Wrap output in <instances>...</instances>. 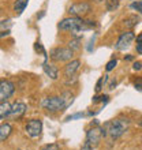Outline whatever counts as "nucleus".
I'll return each instance as SVG.
<instances>
[{"mask_svg": "<svg viewBox=\"0 0 142 150\" xmlns=\"http://www.w3.org/2000/svg\"><path fill=\"white\" fill-rule=\"evenodd\" d=\"M97 25L94 23V21H85L83 18H78V16H68L64 18L59 22L58 28L63 32H71L72 34H78V33L86 32L90 29L96 28Z\"/></svg>", "mask_w": 142, "mask_h": 150, "instance_id": "obj_1", "label": "nucleus"}, {"mask_svg": "<svg viewBox=\"0 0 142 150\" xmlns=\"http://www.w3.org/2000/svg\"><path fill=\"white\" fill-rule=\"evenodd\" d=\"M74 100V96L68 93V91H64L62 96H53V97H47L41 101V107L48 112H59L63 111L72 103Z\"/></svg>", "mask_w": 142, "mask_h": 150, "instance_id": "obj_2", "label": "nucleus"}, {"mask_svg": "<svg viewBox=\"0 0 142 150\" xmlns=\"http://www.w3.org/2000/svg\"><path fill=\"white\" fill-rule=\"evenodd\" d=\"M129 124H130L129 119H123V117L114 119V120L105 123V124L101 127V128H103V137L109 135L112 139H119L129 130Z\"/></svg>", "mask_w": 142, "mask_h": 150, "instance_id": "obj_3", "label": "nucleus"}, {"mask_svg": "<svg viewBox=\"0 0 142 150\" xmlns=\"http://www.w3.org/2000/svg\"><path fill=\"white\" fill-rule=\"evenodd\" d=\"M103 138V128L99 126L97 122H93L90 124V128L86 131V145L94 147L100 143Z\"/></svg>", "mask_w": 142, "mask_h": 150, "instance_id": "obj_4", "label": "nucleus"}, {"mask_svg": "<svg viewBox=\"0 0 142 150\" xmlns=\"http://www.w3.org/2000/svg\"><path fill=\"white\" fill-rule=\"evenodd\" d=\"M51 59L53 62L62 63V62H70L74 57V51L68 47H59V48H53L51 51Z\"/></svg>", "mask_w": 142, "mask_h": 150, "instance_id": "obj_5", "label": "nucleus"}, {"mask_svg": "<svg viewBox=\"0 0 142 150\" xmlns=\"http://www.w3.org/2000/svg\"><path fill=\"white\" fill-rule=\"evenodd\" d=\"M92 11V4L87 1H77L72 3L68 7V14L71 16H78V18H83Z\"/></svg>", "mask_w": 142, "mask_h": 150, "instance_id": "obj_6", "label": "nucleus"}, {"mask_svg": "<svg viewBox=\"0 0 142 150\" xmlns=\"http://www.w3.org/2000/svg\"><path fill=\"white\" fill-rule=\"evenodd\" d=\"M25 130L30 138H38L41 135V131H43V122L40 119H32L30 122H28Z\"/></svg>", "mask_w": 142, "mask_h": 150, "instance_id": "obj_7", "label": "nucleus"}, {"mask_svg": "<svg viewBox=\"0 0 142 150\" xmlns=\"http://www.w3.org/2000/svg\"><path fill=\"white\" fill-rule=\"evenodd\" d=\"M134 38H135V36L133 32H124L122 36L118 38L116 44H115V49H116V51H126L127 48L133 44Z\"/></svg>", "mask_w": 142, "mask_h": 150, "instance_id": "obj_8", "label": "nucleus"}, {"mask_svg": "<svg viewBox=\"0 0 142 150\" xmlns=\"http://www.w3.org/2000/svg\"><path fill=\"white\" fill-rule=\"evenodd\" d=\"M14 90H15V85L11 81H8V79L1 81L0 82V103L7 101V98H10L14 94Z\"/></svg>", "mask_w": 142, "mask_h": 150, "instance_id": "obj_9", "label": "nucleus"}, {"mask_svg": "<svg viewBox=\"0 0 142 150\" xmlns=\"http://www.w3.org/2000/svg\"><path fill=\"white\" fill-rule=\"evenodd\" d=\"M26 109H28L26 104L15 103L14 105H11V112H10V115H8V117L14 119V120H15V119L18 120V119H21L25 113H26Z\"/></svg>", "mask_w": 142, "mask_h": 150, "instance_id": "obj_10", "label": "nucleus"}, {"mask_svg": "<svg viewBox=\"0 0 142 150\" xmlns=\"http://www.w3.org/2000/svg\"><path fill=\"white\" fill-rule=\"evenodd\" d=\"M81 67V60L79 59H74V60H70L67 64H66V67H64V75L66 76H72L75 75V72L79 70Z\"/></svg>", "mask_w": 142, "mask_h": 150, "instance_id": "obj_11", "label": "nucleus"}, {"mask_svg": "<svg viewBox=\"0 0 142 150\" xmlns=\"http://www.w3.org/2000/svg\"><path fill=\"white\" fill-rule=\"evenodd\" d=\"M43 68H44V72L49 76L51 79H58L59 78V70L55 67V66H52V64H48V63H44V66H43Z\"/></svg>", "mask_w": 142, "mask_h": 150, "instance_id": "obj_12", "label": "nucleus"}, {"mask_svg": "<svg viewBox=\"0 0 142 150\" xmlns=\"http://www.w3.org/2000/svg\"><path fill=\"white\" fill-rule=\"evenodd\" d=\"M12 132V127L10 123H3V124H0V142H3L6 139L11 135Z\"/></svg>", "mask_w": 142, "mask_h": 150, "instance_id": "obj_13", "label": "nucleus"}, {"mask_svg": "<svg viewBox=\"0 0 142 150\" xmlns=\"http://www.w3.org/2000/svg\"><path fill=\"white\" fill-rule=\"evenodd\" d=\"M10 112H11V104L7 103V101L0 103V120H1V119L8 117Z\"/></svg>", "mask_w": 142, "mask_h": 150, "instance_id": "obj_14", "label": "nucleus"}, {"mask_svg": "<svg viewBox=\"0 0 142 150\" xmlns=\"http://www.w3.org/2000/svg\"><path fill=\"white\" fill-rule=\"evenodd\" d=\"M138 16H135V15H131V16H127L126 19L123 21V25H124V28L127 29H133L137 26V23H138Z\"/></svg>", "mask_w": 142, "mask_h": 150, "instance_id": "obj_15", "label": "nucleus"}, {"mask_svg": "<svg viewBox=\"0 0 142 150\" xmlns=\"http://www.w3.org/2000/svg\"><path fill=\"white\" fill-rule=\"evenodd\" d=\"M29 0H16L15 4H14V11L16 14H22L25 11V8L28 7Z\"/></svg>", "mask_w": 142, "mask_h": 150, "instance_id": "obj_16", "label": "nucleus"}, {"mask_svg": "<svg viewBox=\"0 0 142 150\" xmlns=\"http://www.w3.org/2000/svg\"><path fill=\"white\" fill-rule=\"evenodd\" d=\"M119 7V0H107V10L108 11H115Z\"/></svg>", "mask_w": 142, "mask_h": 150, "instance_id": "obj_17", "label": "nucleus"}, {"mask_svg": "<svg viewBox=\"0 0 142 150\" xmlns=\"http://www.w3.org/2000/svg\"><path fill=\"white\" fill-rule=\"evenodd\" d=\"M68 48H71L72 51H78L79 48H81V38H74L70 41V45Z\"/></svg>", "mask_w": 142, "mask_h": 150, "instance_id": "obj_18", "label": "nucleus"}, {"mask_svg": "<svg viewBox=\"0 0 142 150\" xmlns=\"http://www.w3.org/2000/svg\"><path fill=\"white\" fill-rule=\"evenodd\" d=\"M108 101H109V96H96V97H93V103H104V104H105V103H108Z\"/></svg>", "mask_w": 142, "mask_h": 150, "instance_id": "obj_19", "label": "nucleus"}, {"mask_svg": "<svg viewBox=\"0 0 142 150\" xmlns=\"http://www.w3.org/2000/svg\"><path fill=\"white\" fill-rule=\"evenodd\" d=\"M107 81V76H101V78L97 81V83H96V91L97 93H100L101 91V89H103V85H104V82Z\"/></svg>", "mask_w": 142, "mask_h": 150, "instance_id": "obj_20", "label": "nucleus"}, {"mask_svg": "<svg viewBox=\"0 0 142 150\" xmlns=\"http://www.w3.org/2000/svg\"><path fill=\"white\" fill-rule=\"evenodd\" d=\"M116 64H118V60L116 59H112L111 60V62H108V63H107V66H105V70L108 72L109 71H112V70H114L115 67H116Z\"/></svg>", "mask_w": 142, "mask_h": 150, "instance_id": "obj_21", "label": "nucleus"}, {"mask_svg": "<svg viewBox=\"0 0 142 150\" xmlns=\"http://www.w3.org/2000/svg\"><path fill=\"white\" fill-rule=\"evenodd\" d=\"M130 7L133 8V10H135V11L142 12V0H137V1H134Z\"/></svg>", "mask_w": 142, "mask_h": 150, "instance_id": "obj_22", "label": "nucleus"}, {"mask_svg": "<svg viewBox=\"0 0 142 150\" xmlns=\"http://www.w3.org/2000/svg\"><path fill=\"white\" fill-rule=\"evenodd\" d=\"M41 150H60V146L58 143H49V145H45L41 147Z\"/></svg>", "mask_w": 142, "mask_h": 150, "instance_id": "obj_23", "label": "nucleus"}, {"mask_svg": "<svg viewBox=\"0 0 142 150\" xmlns=\"http://www.w3.org/2000/svg\"><path fill=\"white\" fill-rule=\"evenodd\" d=\"M11 26V21L7 19V21H3V23H0V29H4V28H10Z\"/></svg>", "mask_w": 142, "mask_h": 150, "instance_id": "obj_24", "label": "nucleus"}, {"mask_svg": "<svg viewBox=\"0 0 142 150\" xmlns=\"http://www.w3.org/2000/svg\"><path fill=\"white\" fill-rule=\"evenodd\" d=\"M133 68H134L135 71H139V70L142 68V63L141 62H135V63L133 64Z\"/></svg>", "mask_w": 142, "mask_h": 150, "instance_id": "obj_25", "label": "nucleus"}, {"mask_svg": "<svg viewBox=\"0 0 142 150\" xmlns=\"http://www.w3.org/2000/svg\"><path fill=\"white\" fill-rule=\"evenodd\" d=\"M83 113H77L74 115V116H70V117H67V120H72V119H78V117H82Z\"/></svg>", "mask_w": 142, "mask_h": 150, "instance_id": "obj_26", "label": "nucleus"}, {"mask_svg": "<svg viewBox=\"0 0 142 150\" xmlns=\"http://www.w3.org/2000/svg\"><path fill=\"white\" fill-rule=\"evenodd\" d=\"M79 150H94V149H93L92 146H89V145H85V146H82Z\"/></svg>", "mask_w": 142, "mask_h": 150, "instance_id": "obj_27", "label": "nucleus"}, {"mask_svg": "<svg viewBox=\"0 0 142 150\" xmlns=\"http://www.w3.org/2000/svg\"><path fill=\"white\" fill-rule=\"evenodd\" d=\"M137 51L139 55H142V44H137Z\"/></svg>", "mask_w": 142, "mask_h": 150, "instance_id": "obj_28", "label": "nucleus"}, {"mask_svg": "<svg viewBox=\"0 0 142 150\" xmlns=\"http://www.w3.org/2000/svg\"><path fill=\"white\" fill-rule=\"evenodd\" d=\"M115 86H116V81H115V79H114V81L111 82V85H109V86H108V87H109L111 90H112V89H115Z\"/></svg>", "mask_w": 142, "mask_h": 150, "instance_id": "obj_29", "label": "nucleus"}, {"mask_svg": "<svg viewBox=\"0 0 142 150\" xmlns=\"http://www.w3.org/2000/svg\"><path fill=\"white\" fill-rule=\"evenodd\" d=\"M135 89L139 91H142V83H135Z\"/></svg>", "mask_w": 142, "mask_h": 150, "instance_id": "obj_30", "label": "nucleus"}, {"mask_svg": "<svg viewBox=\"0 0 142 150\" xmlns=\"http://www.w3.org/2000/svg\"><path fill=\"white\" fill-rule=\"evenodd\" d=\"M137 44H142V34H139V36L137 37Z\"/></svg>", "mask_w": 142, "mask_h": 150, "instance_id": "obj_31", "label": "nucleus"}, {"mask_svg": "<svg viewBox=\"0 0 142 150\" xmlns=\"http://www.w3.org/2000/svg\"><path fill=\"white\" fill-rule=\"evenodd\" d=\"M96 3H101V1H104V0H94Z\"/></svg>", "mask_w": 142, "mask_h": 150, "instance_id": "obj_32", "label": "nucleus"}, {"mask_svg": "<svg viewBox=\"0 0 142 150\" xmlns=\"http://www.w3.org/2000/svg\"><path fill=\"white\" fill-rule=\"evenodd\" d=\"M138 124H139V126L142 127V119H141V120H139V122H138Z\"/></svg>", "mask_w": 142, "mask_h": 150, "instance_id": "obj_33", "label": "nucleus"}]
</instances>
